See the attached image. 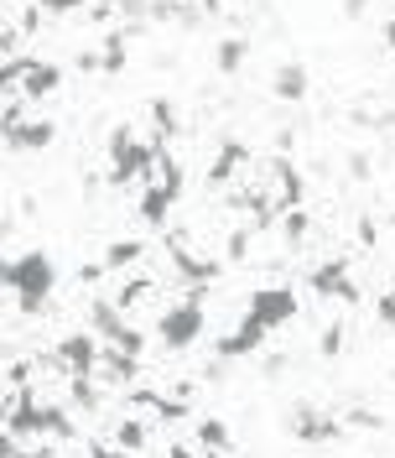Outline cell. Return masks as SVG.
<instances>
[{"mask_svg":"<svg viewBox=\"0 0 395 458\" xmlns=\"http://www.w3.org/2000/svg\"><path fill=\"white\" fill-rule=\"evenodd\" d=\"M0 125H5V146L16 156L53 146V121H27V115H16V121H0Z\"/></svg>","mask_w":395,"mask_h":458,"instance_id":"obj_2","label":"cell"},{"mask_svg":"<svg viewBox=\"0 0 395 458\" xmlns=\"http://www.w3.org/2000/svg\"><path fill=\"white\" fill-rule=\"evenodd\" d=\"M276 99H292V104H297V99H307V68L302 62H286V68H276Z\"/></svg>","mask_w":395,"mask_h":458,"instance_id":"obj_4","label":"cell"},{"mask_svg":"<svg viewBox=\"0 0 395 458\" xmlns=\"http://www.w3.org/2000/svg\"><path fill=\"white\" fill-rule=\"evenodd\" d=\"M58 287V266L42 255V250H27V255H16V261H5V292L16 297V307L21 312H42V303H47V292Z\"/></svg>","mask_w":395,"mask_h":458,"instance_id":"obj_1","label":"cell"},{"mask_svg":"<svg viewBox=\"0 0 395 458\" xmlns=\"http://www.w3.org/2000/svg\"><path fill=\"white\" fill-rule=\"evenodd\" d=\"M198 443H203L209 454H229V448H235V437H229V428H224L218 417H209V422H198Z\"/></svg>","mask_w":395,"mask_h":458,"instance_id":"obj_6","label":"cell"},{"mask_svg":"<svg viewBox=\"0 0 395 458\" xmlns=\"http://www.w3.org/2000/svg\"><path fill=\"white\" fill-rule=\"evenodd\" d=\"M380 31H385L380 42H385V47H395V21H385V27H380Z\"/></svg>","mask_w":395,"mask_h":458,"instance_id":"obj_10","label":"cell"},{"mask_svg":"<svg viewBox=\"0 0 395 458\" xmlns=\"http://www.w3.org/2000/svg\"><path fill=\"white\" fill-rule=\"evenodd\" d=\"M312 292H317V297H338V303H359V287L349 281V266H343V261H323V266L312 271Z\"/></svg>","mask_w":395,"mask_h":458,"instance_id":"obj_3","label":"cell"},{"mask_svg":"<svg viewBox=\"0 0 395 458\" xmlns=\"http://www.w3.org/2000/svg\"><path fill=\"white\" fill-rule=\"evenodd\" d=\"M141 255H146V240H115L104 250V266H110V271H125V266H136Z\"/></svg>","mask_w":395,"mask_h":458,"instance_id":"obj_5","label":"cell"},{"mask_svg":"<svg viewBox=\"0 0 395 458\" xmlns=\"http://www.w3.org/2000/svg\"><path fill=\"white\" fill-rule=\"evenodd\" d=\"M343 11H349V16H365V11H369V0H343Z\"/></svg>","mask_w":395,"mask_h":458,"instance_id":"obj_9","label":"cell"},{"mask_svg":"<svg viewBox=\"0 0 395 458\" xmlns=\"http://www.w3.org/2000/svg\"><path fill=\"white\" fill-rule=\"evenodd\" d=\"M317 349H323V354H328V360H333L338 349H343V329H338V323H333V329H328V334H323V344H317Z\"/></svg>","mask_w":395,"mask_h":458,"instance_id":"obj_8","label":"cell"},{"mask_svg":"<svg viewBox=\"0 0 395 458\" xmlns=\"http://www.w3.org/2000/svg\"><path fill=\"white\" fill-rule=\"evenodd\" d=\"M244 53H250V37H224L218 42V73H240Z\"/></svg>","mask_w":395,"mask_h":458,"instance_id":"obj_7","label":"cell"}]
</instances>
